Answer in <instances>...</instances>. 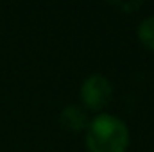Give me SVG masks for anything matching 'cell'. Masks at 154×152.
Here are the masks:
<instances>
[{"label": "cell", "instance_id": "6da1fadb", "mask_svg": "<svg viewBox=\"0 0 154 152\" xmlns=\"http://www.w3.org/2000/svg\"><path fill=\"white\" fill-rule=\"evenodd\" d=\"M129 147V129L124 120L100 113L86 127L88 152H125Z\"/></svg>", "mask_w": 154, "mask_h": 152}, {"label": "cell", "instance_id": "7a4b0ae2", "mask_svg": "<svg viewBox=\"0 0 154 152\" xmlns=\"http://www.w3.org/2000/svg\"><path fill=\"white\" fill-rule=\"evenodd\" d=\"M111 97H113V86L100 74L86 77L84 82L81 84V100L86 109L100 111L108 106Z\"/></svg>", "mask_w": 154, "mask_h": 152}, {"label": "cell", "instance_id": "3957f363", "mask_svg": "<svg viewBox=\"0 0 154 152\" xmlns=\"http://www.w3.org/2000/svg\"><path fill=\"white\" fill-rule=\"evenodd\" d=\"M61 123L72 131V132H79V131H84L90 123V118L84 108L81 106H66L63 111H61Z\"/></svg>", "mask_w": 154, "mask_h": 152}, {"label": "cell", "instance_id": "277c9868", "mask_svg": "<svg viewBox=\"0 0 154 152\" xmlns=\"http://www.w3.org/2000/svg\"><path fill=\"white\" fill-rule=\"evenodd\" d=\"M138 39L145 48L154 50V14L143 18L138 25Z\"/></svg>", "mask_w": 154, "mask_h": 152}]
</instances>
